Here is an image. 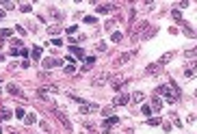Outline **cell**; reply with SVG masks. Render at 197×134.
<instances>
[{"label": "cell", "mask_w": 197, "mask_h": 134, "mask_svg": "<svg viewBox=\"0 0 197 134\" xmlns=\"http://www.w3.org/2000/svg\"><path fill=\"white\" fill-rule=\"evenodd\" d=\"M61 65H63L61 59H44V67H48V69H54V67H61Z\"/></svg>", "instance_id": "3"}, {"label": "cell", "mask_w": 197, "mask_h": 134, "mask_svg": "<svg viewBox=\"0 0 197 134\" xmlns=\"http://www.w3.org/2000/svg\"><path fill=\"white\" fill-rule=\"evenodd\" d=\"M121 39H123V35H121V33H113V35H111V41H113V43H119Z\"/></svg>", "instance_id": "15"}, {"label": "cell", "mask_w": 197, "mask_h": 134, "mask_svg": "<svg viewBox=\"0 0 197 134\" xmlns=\"http://www.w3.org/2000/svg\"><path fill=\"white\" fill-rule=\"evenodd\" d=\"M98 50L100 52H106V43H104V41H98Z\"/></svg>", "instance_id": "27"}, {"label": "cell", "mask_w": 197, "mask_h": 134, "mask_svg": "<svg viewBox=\"0 0 197 134\" xmlns=\"http://www.w3.org/2000/svg\"><path fill=\"white\" fill-rule=\"evenodd\" d=\"M56 117H59V119H61V123H63V125H65V128H67V130H72V123H69V121L65 119V115H63V113H56Z\"/></svg>", "instance_id": "13"}, {"label": "cell", "mask_w": 197, "mask_h": 134, "mask_svg": "<svg viewBox=\"0 0 197 134\" xmlns=\"http://www.w3.org/2000/svg\"><path fill=\"white\" fill-rule=\"evenodd\" d=\"M67 33H69V37H74V33H78V28H76V26H72V28H67Z\"/></svg>", "instance_id": "30"}, {"label": "cell", "mask_w": 197, "mask_h": 134, "mask_svg": "<svg viewBox=\"0 0 197 134\" xmlns=\"http://www.w3.org/2000/svg\"><path fill=\"white\" fill-rule=\"evenodd\" d=\"M11 119V110H0V121H7Z\"/></svg>", "instance_id": "18"}, {"label": "cell", "mask_w": 197, "mask_h": 134, "mask_svg": "<svg viewBox=\"0 0 197 134\" xmlns=\"http://www.w3.org/2000/svg\"><path fill=\"white\" fill-rule=\"evenodd\" d=\"M130 99H132V102H143V99H145V95H143L141 91H134V93L130 95Z\"/></svg>", "instance_id": "10"}, {"label": "cell", "mask_w": 197, "mask_h": 134, "mask_svg": "<svg viewBox=\"0 0 197 134\" xmlns=\"http://www.w3.org/2000/svg\"><path fill=\"white\" fill-rule=\"evenodd\" d=\"M20 9H22V13H30V11H33V5L24 2V5H20Z\"/></svg>", "instance_id": "20"}, {"label": "cell", "mask_w": 197, "mask_h": 134, "mask_svg": "<svg viewBox=\"0 0 197 134\" xmlns=\"http://www.w3.org/2000/svg\"><path fill=\"white\" fill-rule=\"evenodd\" d=\"M82 63H84V67H82V69H89L91 65H95V56H84V59H82Z\"/></svg>", "instance_id": "9"}, {"label": "cell", "mask_w": 197, "mask_h": 134, "mask_svg": "<svg viewBox=\"0 0 197 134\" xmlns=\"http://www.w3.org/2000/svg\"><path fill=\"white\" fill-rule=\"evenodd\" d=\"M2 7H5V9H13L15 5H13V2H2Z\"/></svg>", "instance_id": "34"}, {"label": "cell", "mask_w": 197, "mask_h": 134, "mask_svg": "<svg viewBox=\"0 0 197 134\" xmlns=\"http://www.w3.org/2000/svg\"><path fill=\"white\" fill-rule=\"evenodd\" d=\"M48 33H50L52 37H54L56 33H59V26H48Z\"/></svg>", "instance_id": "26"}, {"label": "cell", "mask_w": 197, "mask_h": 134, "mask_svg": "<svg viewBox=\"0 0 197 134\" xmlns=\"http://www.w3.org/2000/svg\"><path fill=\"white\" fill-rule=\"evenodd\" d=\"M102 115H104V117H111V106H109V108H102Z\"/></svg>", "instance_id": "33"}, {"label": "cell", "mask_w": 197, "mask_h": 134, "mask_svg": "<svg viewBox=\"0 0 197 134\" xmlns=\"http://www.w3.org/2000/svg\"><path fill=\"white\" fill-rule=\"evenodd\" d=\"M95 110H100V106L95 104V102H82L80 108H78V113L80 115H91V113H95Z\"/></svg>", "instance_id": "1"}, {"label": "cell", "mask_w": 197, "mask_h": 134, "mask_svg": "<svg viewBox=\"0 0 197 134\" xmlns=\"http://www.w3.org/2000/svg\"><path fill=\"white\" fill-rule=\"evenodd\" d=\"M128 102H130V95H119V97H115L113 104L115 106H123V104H128Z\"/></svg>", "instance_id": "6"}, {"label": "cell", "mask_w": 197, "mask_h": 134, "mask_svg": "<svg viewBox=\"0 0 197 134\" xmlns=\"http://www.w3.org/2000/svg\"><path fill=\"white\" fill-rule=\"evenodd\" d=\"M0 93H2V89H0Z\"/></svg>", "instance_id": "37"}, {"label": "cell", "mask_w": 197, "mask_h": 134, "mask_svg": "<svg viewBox=\"0 0 197 134\" xmlns=\"http://www.w3.org/2000/svg\"><path fill=\"white\" fill-rule=\"evenodd\" d=\"M158 71H160V67H158L156 63H152V65H147V69H145V74H147V76H156Z\"/></svg>", "instance_id": "8"}, {"label": "cell", "mask_w": 197, "mask_h": 134, "mask_svg": "<svg viewBox=\"0 0 197 134\" xmlns=\"http://www.w3.org/2000/svg\"><path fill=\"white\" fill-rule=\"evenodd\" d=\"M35 121H37V117H35V115H33V113H30V115H26V119H24V123H26V125H33V123H35Z\"/></svg>", "instance_id": "14"}, {"label": "cell", "mask_w": 197, "mask_h": 134, "mask_svg": "<svg viewBox=\"0 0 197 134\" xmlns=\"http://www.w3.org/2000/svg\"><path fill=\"white\" fill-rule=\"evenodd\" d=\"M141 110H143V115H145V117H147V115H149V113H152V108H149V106H143V108H141Z\"/></svg>", "instance_id": "32"}, {"label": "cell", "mask_w": 197, "mask_h": 134, "mask_svg": "<svg viewBox=\"0 0 197 134\" xmlns=\"http://www.w3.org/2000/svg\"><path fill=\"white\" fill-rule=\"evenodd\" d=\"M147 123H149V125H158L160 121H158V119H147Z\"/></svg>", "instance_id": "35"}, {"label": "cell", "mask_w": 197, "mask_h": 134, "mask_svg": "<svg viewBox=\"0 0 197 134\" xmlns=\"http://www.w3.org/2000/svg\"><path fill=\"white\" fill-rule=\"evenodd\" d=\"M184 76H186V78H193V76H195V65H188V69L184 71Z\"/></svg>", "instance_id": "19"}, {"label": "cell", "mask_w": 197, "mask_h": 134, "mask_svg": "<svg viewBox=\"0 0 197 134\" xmlns=\"http://www.w3.org/2000/svg\"><path fill=\"white\" fill-rule=\"evenodd\" d=\"M84 22H87V24H95V17H91V15H87V17H84Z\"/></svg>", "instance_id": "29"}, {"label": "cell", "mask_w": 197, "mask_h": 134, "mask_svg": "<svg viewBox=\"0 0 197 134\" xmlns=\"http://www.w3.org/2000/svg\"><path fill=\"white\" fill-rule=\"evenodd\" d=\"M186 59H191V61L195 59V50H186Z\"/></svg>", "instance_id": "28"}, {"label": "cell", "mask_w": 197, "mask_h": 134, "mask_svg": "<svg viewBox=\"0 0 197 134\" xmlns=\"http://www.w3.org/2000/svg\"><path fill=\"white\" fill-rule=\"evenodd\" d=\"M130 56H132V54H128V52H126V54H121V56H119V61H117V65H121V63H126V61H128V59H130Z\"/></svg>", "instance_id": "25"}, {"label": "cell", "mask_w": 197, "mask_h": 134, "mask_svg": "<svg viewBox=\"0 0 197 134\" xmlns=\"http://www.w3.org/2000/svg\"><path fill=\"white\" fill-rule=\"evenodd\" d=\"M50 15H52V17H54V20H59V22L63 20V15H61L59 11H54V9H50Z\"/></svg>", "instance_id": "24"}, {"label": "cell", "mask_w": 197, "mask_h": 134, "mask_svg": "<svg viewBox=\"0 0 197 134\" xmlns=\"http://www.w3.org/2000/svg\"><path fill=\"white\" fill-rule=\"evenodd\" d=\"M117 117H113V115H111V117H106V119H104V128H109V125H115V123H117Z\"/></svg>", "instance_id": "11"}, {"label": "cell", "mask_w": 197, "mask_h": 134, "mask_svg": "<svg viewBox=\"0 0 197 134\" xmlns=\"http://www.w3.org/2000/svg\"><path fill=\"white\" fill-rule=\"evenodd\" d=\"M106 82H113V76H111V74H100V76H95L91 85H95V87H102V85H106Z\"/></svg>", "instance_id": "2"}, {"label": "cell", "mask_w": 197, "mask_h": 134, "mask_svg": "<svg viewBox=\"0 0 197 134\" xmlns=\"http://www.w3.org/2000/svg\"><path fill=\"white\" fill-rule=\"evenodd\" d=\"M9 54H13V56H28V50H20V48H11L9 50Z\"/></svg>", "instance_id": "7"}, {"label": "cell", "mask_w": 197, "mask_h": 134, "mask_svg": "<svg viewBox=\"0 0 197 134\" xmlns=\"http://www.w3.org/2000/svg\"><path fill=\"white\" fill-rule=\"evenodd\" d=\"M30 54H33V59H39V56H41V48H39V45H35Z\"/></svg>", "instance_id": "22"}, {"label": "cell", "mask_w": 197, "mask_h": 134, "mask_svg": "<svg viewBox=\"0 0 197 134\" xmlns=\"http://www.w3.org/2000/svg\"><path fill=\"white\" fill-rule=\"evenodd\" d=\"M69 54H72V56H76V59H80V61L84 59L82 48H76V45H69Z\"/></svg>", "instance_id": "5"}, {"label": "cell", "mask_w": 197, "mask_h": 134, "mask_svg": "<svg viewBox=\"0 0 197 134\" xmlns=\"http://www.w3.org/2000/svg\"><path fill=\"white\" fill-rule=\"evenodd\" d=\"M0 132H2V130H0Z\"/></svg>", "instance_id": "38"}, {"label": "cell", "mask_w": 197, "mask_h": 134, "mask_svg": "<svg viewBox=\"0 0 197 134\" xmlns=\"http://www.w3.org/2000/svg\"><path fill=\"white\" fill-rule=\"evenodd\" d=\"M7 91H9V93H13V95H20V93H22L15 85H7Z\"/></svg>", "instance_id": "16"}, {"label": "cell", "mask_w": 197, "mask_h": 134, "mask_svg": "<svg viewBox=\"0 0 197 134\" xmlns=\"http://www.w3.org/2000/svg\"><path fill=\"white\" fill-rule=\"evenodd\" d=\"M7 37H11V28H2L0 30V39H7Z\"/></svg>", "instance_id": "23"}, {"label": "cell", "mask_w": 197, "mask_h": 134, "mask_svg": "<svg viewBox=\"0 0 197 134\" xmlns=\"http://www.w3.org/2000/svg\"><path fill=\"white\" fill-rule=\"evenodd\" d=\"M15 115H17L20 119H24V108H17V110H15Z\"/></svg>", "instance_id": "31"}, {"label": "cell", "mask_w": 197, "mask_h": 134, "mask_svg": "<svg viewBox=\"0 0 197 134\" xmlns=\"http://www.w3.org/2000/svg\"><path fill=\"white\" fill-rule=\"evenodd\" d=\"M63 69H65V74H74V71H76V65L74 63H67Z\"/></svg>", "instance_id": "17"}, {"label": "cell", "mask_w": 197, "mask_h": 134, "mask_svg": "<svg viewBox=\"0 0 197 134\" xmlns=\"http://www.w3.org/2000/svg\"><path fill=\"white\" fill-rule=\"evenodd\" d=\"M160 106H163L160 97H154V99H152V106H149V108H152V110H160Z\"/></svg>", "instance_id": "12"}, {"label": "cell", "mask_w": 197, "mask_h": 134, "mask_svg": "<svg viewBox=\"0 0 197 134\" xmlns=\"http://www.w3.org/2000/svg\"><path fill=\"white\" fill-rule=\"evenodd\" d=\"M111 5H98V13H109Z\"/></svg>", "instance_id": "21"}, {"label": "cell", "mask_w": 197, "mask_h": 134, "mask_svg": "<svg viewBox=\"0 0 197 134\" xmlns=\"http://www.w3.org/2000/svg\"><path fill=\"white\" fill-rule=\"evenodd\" d=\"M2 17H5V11H2V9H0V20H2Z\"/></svg>", "instance_id": "36"}, {"label": "cell", "mask_w": 197, "mask_h": 134, "mask_svg": "<svg viewBox=\"0 0 197 134\" xmlns=\"http://www.w3.org/2000/svg\"><path fill=\"white\" fill-rule=\"evenodd\" d=\"M173 56H176V52H167V54H163V56H160V59H158V67H163V65H167L169 63V61H171L173 59Z\"/></svg>", "instance_id": "4"}]
</instances>
